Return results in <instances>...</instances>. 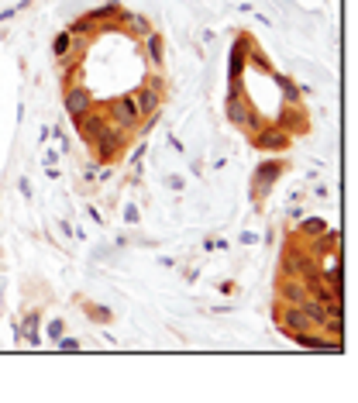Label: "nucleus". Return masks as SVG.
<instances>
[{
	"label": "nucleus",
	"instance_id": "obj_13",
	"mask_svg": "<svg viewBox=\"0 0 358 403\" xmlns=\"http://www.w3.org/2000/svg\"><path fill=\"white\" fill-rule=\"evenodd\" d=\"M118 21H121V28H124V32H128L131 39H138V41L145 39L149 32H156L152 18H145V14H128V11H124V14H121Z\"/></svg>",
	"mask_w": 358,
	"mask_h": 403
},
{
	"label": "nucleus",
	"instance_id": "obj_29",
	"mask_svg": "<svg viewBox=\"0 0 358 403\" xmlns=\"http://www.w3.org/2000/svg\"><path fill=\"white\" fill-rule=\"evenodd\" d=\"M59 228H62V235H66V238H76V228H73V224H69V221H62V224H59Z\"/></svg>",
	"mask_w": 358,
	"mask_h": 403
},
{
	"label": "nucleus",
	"instance_id": "obj_9",
	"mask_svg": "<svg viewBox=\"0 0 358 403\" xmlns=\"http://www.w3.org/2000/svg\"><path fill=\"white\" fill-rule=\"evenodd\" d=\"M252 35L241 32L235 39V48H231V59H228V80H245V66H248V45H252Z\"/></svg>",
	"mask_w": 358,
	"mask_h": 403
},
{
	"label": "nucleus",
	"instance_id": "obj_5",
	"mask_svg": "<svg viewBox=\"0 0 358 403\" xmlns=\"http://www.w3.org/2000/svg\"><path fill=\"white\" fill-rule=\"evenodd\" d=\"M100 111L107 114V121L121 124L124 131H138L142 128V114H138V107H135V100H131V93H118V97H111V100H104L100 104Z\"/></svg>",
	"mask_w": 358,
	"mask_h": 403
},
{
	"label": "nucleus",
	"instance_id": "obj_4",
	"mask_svg": "<svg viewBox=\"0 0 358 403\" xmlns=\"http://www.w3.org/2000/svg\"><path fill=\"white\" fill-rule=\"evenodd\" d=\"M317 269V255L307 252L303 245L289 242L282 248V259H279V276H293V280H303L307 273Z\"/></svg>",
	"mask_w": 358,
	"mask_h": 403
},
{
	"label": "nucleus",
	"instance_id": "obj_15",
	"mask_svg": "<svg viewBox=\"0 0 358 403\" xmlns=\"http://www.w3.org/2000/svg\"><path fill=\"white\" fill-rule=\"evenodd\" d=\"M327 231V221L320 217V214H314V217H300L296 221V238H317V235H324Z\"/></svg>",
	"mask_w": 358,
	"mask_h": 403
},
{
	"label": "nucleus",
	"instance_id": "obj_10",
	"mask_svg": "<svg viewBox=\"0 0 358 403\" xmlns=\"http://www.w3.org/2000/svg\"><path fill=\"white\" fill-rule=\"evenodd\" d=\"M73 124H76V131H80L83 142H86V145H93V142L100 138V131L107 128V114H104V111H100V104H97L90 114H83L80 121H73Z\"/></svg>",
	"mask_w": 358,
	"mask_h": 403
},
{
	"label": "nucleus",
	"instance_id": "obj_1",
	"mask_svg": "<svg viewBox=\"0 0 358 403\" xmlns=\"http://www.w3.org/2000/svg\"><path fill=\"white\" fill-rule=\"evenodd\" d=\"M224 118L235 124L238 131H245V135H255L262 124H266V118L259 114V107L245 97V80H231L228 83V100H224Z\"/></svg>",
	"mask_w": 358,
	"mask_h": 403
},
{
	"label": "nucleus",
	"instance_id": "obj_20",
	"mask_svg": "<svg viewBox=\"0 0 358 403\" xmlns=\"http://www.w3.org/2000/svg\"><path fill=\"white\" fill-rule=\"evenodd\" d=\"M69 48H73V35L62 28V32L55 35V41H52V55H55V62H59L62 55H69Z\"/></svg>",
	"mask_w": 358,
	"mask_h": 403
},
{
	"label": "nucleus",
	"instance_id": "obj_26",
	"mask_svg": "<svg viewBox=\"0 0 358 403\" xmlns=\"http://www.w3.org/2000/svg\"><path fill=\"white\" fill-rule=\"evenodd\" d=\"M97 172H100L97 162H86V165H83V176H86V179H97Z\"/></svg>",
	"mask_w": 358,
	"mask_h": 403
},
{
	"label": "nucleus",
	"instance_id": "obj_2",
	"mask_svg": "<svg viewBox=\"0 0 358 403\" xmlns=\"http://www.w3.org/2000/svg\"><path fill=\"white\" fill-rule=\"evenodd\" d=\"M128 145H131V131H124L121 124L107 121V128L100 131V138L90 145V152H93V162H97V165H114V162L128 152Z\"/></svg>",
	"mask_w": 358,
	"mask_h": 403
},
{
	"label": "nucleus",
	"instance_id": "obj_28",
	"mask_svg": "<svg viewBox=\"0 0 358 403\" xmlns=\"http://www.w3.org/2000/svg\"><path fill=\"white\" fill-rule=\"evenodd\" d=\"M86 214H90V221H93V224H104V214H100V210H97V207H90V210H86Z\"/></svg>",
	"mask_w": 358,
	"mask_h": 403
},
{
	"label": "nucleus",
	"instance_id": "obj_21",
	"mask_svg": "<svg viewBox=\"0 0 358 403\" xmlns=\"http://www.w3.org/2000/svg\"><path fill=\"white\" fill-rule=\"evenodd\" d=\"M320 334H327V338H345V317H324Z\"/></svg>",
	"mask_w": 358,
	"mask_h": 403
},
{
	"label": "nucleus",
	"instance_id": "obj_6",
	"mask_svg": "<svg viewBox=\"0 0 358 403\" xmlns=\"http://www.w3.org/2000/svg\"><path fill=\"white\" fill-rule=\"evenodd\" d=\"M248 142H252V149H259V152L282 156V152H289V145H293V135H289L286 128H279V124H262L255 135H248Z\"/></svg>",
	"mask_w": 358,
	"mask_h": 403
},
{
	"label": "nucleus",
	"instance_id": "obj_25",
	"mask_svg": "<svg viewBox=\"0 0 358 403\" xmlns=\"http://www.w3.org/2000/svg\"><path fill=\"white\" fill-rule=\"evenodd\" d=\"M138 217H142V214H138V207H135V203H128V207H124V221H128V224H135Z\"/></svg>",
	"mask_w": 358,
	"mask_h": 403
},
{
	"label": "nucleus",
	"instance_id": "obj_7",
	"mask_svg": "<svg viewBox=\"0 0 358 403\" xmlns=\"http://www.w3.org/2000/svg\"><path fill=\"white\" fill-rule=\"evenodd\" d=\"M97 104H100V100H97V93H93L86 83H80V80L62 90V107H66L69 121H80L83 114H90Z\"/></svg>",
	"mask_w": 358,
	"mask_h": 403
},
{
	"label": "nucleus",
	"instance_id": "obj_14",
	"mask_svg": "<svg viewBox=\"0 0 358 403\" xmlns=\"http://www.w3.org/2000/svg\"><path fill=\"white\" fill-rule=\"evenodd\" d=\"M269 76H273V80H276V86L282 90V104H286V107H293V104H303V93H300V86L289 80V76H282L279 69H273Z\"/></svg>",
	"mask_w": 358,
	"mask_h": 403
},
{
	"label": "nucleus",
	"instance_id": "obj_22",
	"mask_svg": "<svg viewBox=\"0 0 358 403\" xmlns=\"http://www.w3.org/2000/svg\"><path fill=\"white\" fill-rule=\"evenodd\" d=\"M55 345H59V352H80V338H69V334H62Z\"/></svg>",
	"mask_w": 358,
	"mask_h": 403
},
{
	"label": "nucleus",
	"instance_id": "obj_24",
	"mask_svg": "<svg viewBox=\"0 0 358 403\" xmlns=\"http://www.w3.org/2000/svg\"><path fill=\"white\" fill-rule=\"evenodd\" d=\"M18 190H21V197H25V200H32V193H35V190H32V179H25V176L18 179Z\"/></svg>",
	"mask_w": 358,
	"mask_h": 403
},
{
	"label": "nucleus",
	"instance_id": "obj_16",
	"mask_svg": "<svg viewBox=\"0 0 358 403\" xmlns=\"http://www.w3.org/2000/svg\"><path fill=\"white\" fill-rule=\"evenodd\" d=\"M39 324H41V310H39V307H32V310L25 314V321H21V338H25L28 345H41Z\"/></svg>",
	"mask_w": 358,
	"mask_h": 403
},
{
	"label": "nucleus",
	"instance_id": "obj_17",
	"mask_svg": "<svg viewBox=\"0 0 358 403\" xmlns=\"http://www.w3.org/2000/svg\"><path fill=\"white\" fill-rule=\"evenodd\" d=\"M142 45H145V55L152 59V66L162 69V62H165V48H162V45H165V41H162L159 32H149V35L142 39Z\"/></svg>",
	"mask_w": 358,
	"mask_h": 403
},
{
	"label": "nucleus",
	"instance_id": "obj_23",
	"mask_svg": "<svg viewBox=\"0 0 358 403\" xmlns=\"http://www.w3.org/2000/svg\"><path fill=\"white\" fill-rule=\"evenodd\" d=\"M62 334H66V321H59V317L48 321V338H52V341H59Z\"/></svg>",
	"mask_w": 358,
	"mask_h": 403
},
{
	"label": "nucleus",
	"instance_id": "obj_27",
	"mask_svg": "<svg viewBox=\"0 0 358 403\" xmlns=\"http://www.w3.org/2000/svg\"><path fill=\"white\" fill-rule=\"evenodd\" d=\"M238 242H241V245H259V235H255V231H245Z\"/></svg>",
	"mask_w": 358,
	"mask_h": 403
},
{
	"label": "nucleus",
	"instance_id": "obj_8",
	"mask_svg": "<svg viewBox=\"0 0 358 403\" xmlns=\"http://www.w3.org/2000/svg\"><path fill=\"white\" fill-rule=\"evenodd\" d=\"M131 100H135V107H138V114L145 118V121H156L162 111V90H156L152 83H142L138 90H131Z\"/></svg>",
	"mask_w": 358,
	"mask_h": 403
},
{
	"label": "nucleus",
	"instance_id": "obj_19",
	"mask_svg": "<svg viewBox=\"0 0 358 403\" xmlns=\"http://www.w3.org/2000/svg\"><path fill=\"white\" fill-rule=\"evenodd\" d=\"M248 62H252L255 69H266V73H273V62H269V55H266V52H262L255 41L248 45Z\"/></svg>",
	"mask_w": 358,
	"mask_h": 403
},
{
	"label": "nucleus",
	"instance_id": "obj_12",
	"mask_svg": "<svg viewBox=\"0 0 358 403\" xmlns=\"http://www.w3.org/2000/svg\"><path fill=\"white\" fill-rule=\"evenodd\" d=\"M310 293H307V286L303 280H293V276H279L276 282V300L279 303H303Z\"/></svg>",
	"mask_w": 358,
	"mask_h": 403
},
{
	"label": "nucleus",
	"instance_id": "obj_18",
	"mask_svg": "<svg viewBox=\"0 0 358 403\" xmlns=\"http://www.w3.org/2000/svg\"><path fill=\"white\" fill-rule=\"evenodd\" d=\"M83 314L93 324H114V314H111L104 303H83Z\"/></svg>",
	"mask_w": 358,
	"mask_h": 403
},
{
	"label": "nucleus",
	"instance_id": "obj_3",
	"mask_svg": "<svg viewBox=\"0 0 358 403\" xmlns=\"http://www.w3.org/2000/svg\"><path fill=\"white\" fill-rule=\"evenodd\" d=\"M289 169V162L286 159H262L255 165V172H252V200L262 203L269 197V190L276 186L279 179H282V172Z\"/></svg>",
	"mask_w": 358,
	"mask_h": 403
},
{
	"label": "nucleus",
	"instance_id": "obj_11",
	"mask_svg": "<svg viewBox=\"0 0 358 403\" xmlns=\"http://www.w3.org/2000/svg\"><path fill=\"white\" fill-rule=\"evenodd\" d=\"M279 128H286L289 135H307L310 131V118H307V111H303V104H293V107H282V114H279Z\"/></svg>",
	"mask_w": 358,
	"mask_h": 403
}]
</instances>
